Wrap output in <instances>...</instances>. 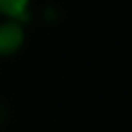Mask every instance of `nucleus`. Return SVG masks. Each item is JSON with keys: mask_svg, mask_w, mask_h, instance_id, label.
<instances>
[{"mask_svg": "<svg viewBox=\"0 0 132 132\" xmlns=\"http://www.w3.org/2000/svg\"><path fill=\"white\" fill-rule=\"evenodd\" d=\"M29 4L31 0H0V14L4 19L25 21L29 16Z\"/></svg>", "mask_w": 132, "mask_h": 132, "instance_id": "obj_2", "label": "nucleus"}, {"mask_svg": "<svg viewBox=\"0 0 132 132\" xmlns=\"http://www.w3.org/2000/svg\"><path fill=\"white\" fill-rule=\"evenodd\" d=\"M25 43V27L23 21L2 19L0 21V58H8L19 54Z\"/></svg>", "mask_w": 132, "mask_h": 132, "instance_id": "obj_1", "label": "nucleus"}]
</instances>
